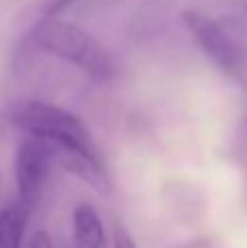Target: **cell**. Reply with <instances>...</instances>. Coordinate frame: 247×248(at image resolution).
<instances>
[{
	"label": "cell",
	"mask_w": 247,
	"mask_h": 248,
	"mask_svg": "<svg viewBox=\"0 0 247 248\" xmlns=\"http://www.w3.org/2000/svg\"><path fill=\"white\" fill-rule=\"evenodd\" d=\"M29 216L31 211L22 202H13L0 211V248H22Z\"/></svg>",
	"instance_id": "8992f818"
},
{
	"label": "cell",
	"mask_w": 247,
	"mask_h": 248,
	"mask_svg": "<svg viewBox=\"0 0 247 248\" xmlns=\"http://www.w3.org/2000/svg\"><path fill=\"white\" fill-rule=\"evenodd\" d=\"M114 248H138L134 242V237L129 235V231L123 227H116L114 231Z\"/></svg>",
	"instance_id": "ba28073f"
},
{
	"label": "cell",
	"mask_w": 247,
	"mask_h": 248,
	"mask_svg": "<svg viewBox=\"0 0 247 248\" xmlns=\"http://www.w3.org/2000/svg\"><path fill=\"white\" fill-rule=\"evenodd\" d=\"M243 7H245V11H247V0H245V2H243Z\"/></svg>",
	"instance_id": "9c48e42d"
},
{
	"label": "cell",
	"mask_w": 247,
	"mask_h": 248,
	"mask_svg": "<svg viewBox=\"0 0 247 248\" xmlns=\"http://www.w3.org/2000/svg\"><path fill=\"white\" fill-rule=\"evenodd\" d=\"M55 163L48 144L39 137L24 135L13 157V179H16L18 202L29 211L37 209L44 194L51 166Z\"/></svg>",
	"instance_id": "277c9868"
},
{
	"label": "cell",
	"mask_w": 247,
	"mask_h": 248,
	"mask_svg": "<svg viewBox=\"0 0 247 248\" xmlns=\"http://www.w3.org/2000/svg\"><path fill=\"white\" fill-rule=\"evenodd\" d=\"M74 2H77V0H46V2H44V17L59 16L61 11H66V9Z\"/></svg>",
	"instance_id": "52a82bcc"
},
{
	"label": "cell",
	"mask_w": 247,
	"mask_h": 248,
	"mask_svg": "<svg viewBox=\"0 0 247 248\" xmlns=\"http://www.w3.org/2000/svg\"><path fill=\"white\" fill-rule=\"evenodd\" d=\"M72 235L77 248H105V227L94 205L79 202L72 209Z\"/></svg>",
	"instance_id": "5b68a950"
},
{
	"label": "cell",
	"mask_w": 247,
	"mask_h": 248,
	"mask_svg": "<svg viewBox=\"0 0 247 248\" xmlns=\"http://www.w3.org/2000/svg\"><path fill=\"white\" fill-rule=\"evenodd\" d=\"M13 124L24 135L39 137L48 146H72V148L101 155V148L96 146L88 124L59 105H51L44 100L26 103L16 109Z\"/></svg>",
	"instance_id": "7a4b0ae2"
},
{
	"label": "cell",
	"mask_w": 247,
	"mask_h": 248,
	"mask_svg": "<svg viewBox=\"0 0 247 248\" xmlns=\"http://www.w3.org/2000/svg\"><path fill=\"white\" fill-rule=\"evenodd\" d=\"M182 22L206 59L230 81L247 85V59L239 44L230 37L226 29L214 17L195 9L182 11Z\"/></svg>",
	"instance_id": "3957f363"
},
{
	"label": "cell",
	"mask_w": 247,
	"mask_h": 248,
	"mask_svg": "<svg viewBox=\"0 0 247 248\" xmlns=\"http://www.w3.org/2000/svg\"><path fill=\"white\" fill-rule=\"evenodd\" d=\"M31 37L35 48L79 68L94 81L105 83L114 77V61L107 50L101 46L94 35L72 22L57 20V16L42 17Z\"/></svg>",
	"instance_id": "6da1fadb"
}]
</instances>
